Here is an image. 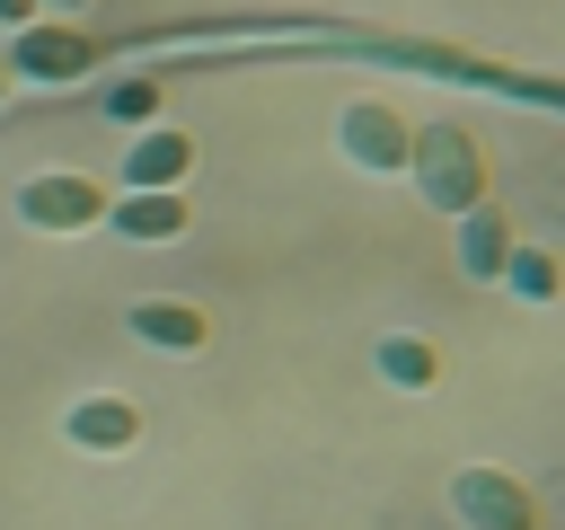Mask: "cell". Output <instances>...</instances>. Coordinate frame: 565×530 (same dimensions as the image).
<instances>
[{"instance_id": "6da1fadb", "label": "cell", "mask_w": 565, "mask_h": 530, "mask_svg": "<svg viewBox=\"0 0 565 530\" xmlns=\"http://www.w3.org/2000/svg\"><path fill=\"white\" fill-rule=\"evenodd\" d=\"M406 168H415L424 203H441V212H477V203H486V159H477V141H468V132H450V124L415 132Z\"/></svg>"}, {"instance_id": "7a4b0ae2", "label": "cell", "mask_w": 565, "mask_h": 530, "mask_svg": "<svg viewBox=\"0 0 565 530\" xmlns=\"http://www.w3.org/2000/svg\"><path fill=\"white\" fill-rule=\"evenodd\" d=\"M459 521L468 530H539V495L521 486V477H503V468H459Z\"/></svg>"}, {"instance_id": "3957f363", "label": "cell", "mask_w": 565, "mask_h": 530, "mask_svg": "<svg viewBox=\"0 0 565 530\" xmlns=\"http://www.w3.org/2000/svg\"><path fill=\"white\" fill-rule=\"evenodd\" d=\"M344 150L362 159V168H406V150H415V124L397 115V106H380V97H362V106H344Z\"/></svg>"}, {"instance_id": "277c9868", "label": "cell", "mask_w": 565, "mask_h": 530, "mask_svg": "<svg viewBox=\"0 0 565 530\" xmlns=\"http://www.w3.org/2000/svg\"><path fill=\"white\" fill-rule=\"evenodd\" d=\"M18 212L35 230H88V221H106V194L88 177H26L18 186Z\"/></svg>"}, {"instance_id": "5b68a950", "label": "cell", "mask_w": 565, "mask_h": 530, "mask_svg": "<svg viewBox=\"0 0 565 530\" xmlns=\"http://www.w3.org/2000/svg\"><path fill=\"white\" fill-rule=\"evenodd\" d=\"M9 71H26V80H79L88 71V44L71 26H18V62Z\"/></svg>"}, {"instance_id": "8992f818", "label": "cell", "mask_w": 565, "mask_h": 530, "mask_svg": "<svg viewBox=\"0 0 565 530\" xmlns=\"http://www.w3.org/2000/svg\"><path fill=\"white\" fill-rule=\"evenodd\" d=\"M185 168H194V141H185V132H141V141L124 150V177H132V194H168Z\"/></svg>"}, {"instance_id": "52a82bcc", "label": "cell", "mask_w": 565, "mask_h": 530, "mask_svg": "<svg viewBox=\"0 0 565 530\" xmlns=\"http://www.w3.org/2000/svg\"><path fill=\"white\" fill-rule=\"evenodd\" d=\"M132 336L159 344V353H203V344H212V318L185 309V300H141V309H132Z\"/></svg>"}, {"instance_id": "ba28073f", "label": "cell", "mask_w": 565, "mask_h": 530, "mask_svg": "<svg viewBox=\"0 0 565 530\" xmlns=\"http://www.w3.org/2000/svg\"><path fill=\"white\" fill-rule=\"evenodd\" d=\"M62 433H71L79 451H124V442H141V415H132L124 398H79V406L62 415Z\"/></svg>"}, {"instance_id": "9c48e42d", "label": "cell", "mask_w": 565, "mask_h": 530, "mask_svg": "<svg viewBox=\"0 0 565 530\" xmlns=\"http://www.w3.org/2000/svg\"><path fill=\"white\" fill-rule=\"evenodd\" d=\"M106 221H115L124 239H185V203H177V194H124Z\"/></svg>"}, {"instance_id": "30bf717a", "label": "cell", "mask_w": 565, "mask_h": 530, "mask_svg": "<svg viewBox=\"0 0 565 530\" xmlns=\"http://www.w3.org/2000/svg\"><path fill=\"white\" fill-rule=\"evenodd\" d=\"M503 256H512V230H503V212H459V265L468 274H503Z\"/></svg>"}, {"instance_id": "8fae6325", "label": "cell", "mask_w": 565, "mask_h": 530, "mask_svg": "<svg viewBox=\"0 0 565 530\" xmlns=\"http://www.w3.org/2000/svg\"><path fill=\"white\" fill-rule=\"evenodd\" d=\"M380 371H388L397 389H433V380H441V344H433V336H388V344H380Z\"/></svg>"}, {"instance_id": "7c38bea8", "label": "cell", "mask_w": 565, "mask_h": 530, "mask_svg": "<svg viewBox=\"0 0 565 530\" xmlns=\"http://www.w3.org/2000/svg\"><path fill=\"white\" fill-rule=\"evenodd\" d=\"M503 274H512V292H521V300H556V256H547V247H512V256H503Z\"/></svg>"}, {"instance_id": "4fadbf2b", "label": "cell", "mask_w": 565, "mask_h": 530, "mask_svg": "<svg viewBox=\"0 0 565 530\" xmlns=\"http://www.w3.org/2000/svg\"><path fill=\"white\" fill-rule=\"evenodd\" d=\"M106 106H115L124 124H150V106H159V80H124V88H115Z\"/></svg>"}, {"instance_id": "5bb4252c", "label": "cell", "mask_w": 565, "mask_h": 530, "mask_svg": "<svg viewBox=\"0 0 565 530\" xmlns=\"http://www.w3.org/2000/svg\"><path fill=\"white\" fill-rule=\"evenodd\" d=\"M0 18L9 26H35V0H0Z\"/></svg>"}, {"instance_id": "9a60e30c", "label": "cell", "mask_w": 565, "mask_h": 530, "mask_svg": "<svg viewBox=\"0 0 565 530\" xmlns=\"http://www.w3.org/2000/svg\"><path fill=\"white\" fill-rule=\"evenodd\" d=\"M53 9H62V18H71V9H88V0H53Z\"/></svg>"}, {"instance_id": "2e32d148", "label": "cell", "mask_w": 565, "mask_h": 530, "mask_svg": "<svg viewBox=\"0 0 565 530\" xmlns=\"http://www.w3.org/2000/svg\"><path fill=\"white\" fill-rule=\"evenodd\" d=\"M0 88H9V71H0Z\"/></svg>"}]
</instances>
